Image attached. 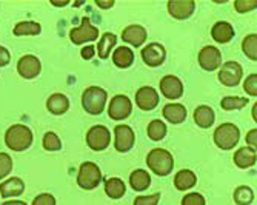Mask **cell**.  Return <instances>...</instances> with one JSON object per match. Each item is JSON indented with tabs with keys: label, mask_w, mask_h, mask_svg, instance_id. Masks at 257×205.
I'll return each instance as SVG.
<instances>
[{
	"label": "cell",
	"mask_w": 257,
	"mask_h": 205,
	"mask_svg": "<svg viewBox=\"0 0 257 205\" xmlns=\"http://www.w3.org/2000/svg\"><path fill=\"white\" fill-rule=\"evenodd\" d=\"M34 136L33 131L22 124H14L11 125L7 133H5V144L8 145V148L14 150V151H25L33 145Z\"/></svg>",
	"instance_id": "obj_1"
},
{
	"label": "cell",
	"mask_w": 257,
	"mask_h": 205,
	"mask_svg": "<svg viewBox=\"0 0 257 205\" xmlns=\"http://www.w3.org/2000/svg\"><path fill=\"white\" fill-rule=\"evenodd\" d=\"M108 93L100 86H88L82 94V107L92 116H99L105 110Z\"/></svg>",
	"instance_id": "obj_2"
},
{
	"label": "cell",
	"mask_w": 257,
	"mask_h": 205,
	"mask_svg": "<svg viewBox=\"0 0 257 205\" xmlns=\"http://www.w3.org/2000/svg\"><path fill=\"white\" fill-rule=\"evenodd\" d=\"M147 164L157 176H168L174 168V157L168 150L154 148L147 156Z\"/></svg>",
	"instance_id": "obj_3"
},
{
	"label": "cell",
	"mask_w": 257,
	"mask_h": 205,
	"mask_svg": "<svg viewBox=\"0 0 257 205\" xmlns=\"http://www.w3.org/2000/svg\"><path fill=\"white\" fill-rule=\"evenodd\" d=\"M240 141V131L234 124H222L214 131V144L220 150H232Z\"/></svg>",
	"instance_id": "obj_4"
},
{
	"label": "cell",
	"mask_w": 257,
	"mask_h": 205,
	"mask_svg": "<svg viewBox=\"0 0 257 205\" xmlns=\"http://www.w3.org/2000/svg\"><path fill=\"white\" fill-rule=\"evenodd\" d=\"M102 182V171L94 162H83L77 173V185L83 190H94Z\"/></svg>",
	"instance_id": "obj_5"
},
{
	"label": "cell",
	"mask_w": 257,
	"mask_h": 205,
	"mask_svg": "<svg viewBox=\"0 0 257 205\" xmlns=\"http://www.w3.org/2000/svg\"><path fill=\"white\" fill-rule=\"evenodd\" d=\"M242 65L236 60H228L225 63L220 65V70H219V82L225 86H237L242 80Z\"/></svg>",
	"instance_id": "obj_6"
},
{
	"label": "cell",
	"mask_w": 257,
	"mask_h": 205,
	"mask_svg": "<svg viewBox=\"0 0 257 205\" xmlns=\"http://www.w3.org/2000/svg\"><path fill=\"white\" fill-rule=\"evenodd\" d=\"M69 39L74 45H82L86 42H92L99 39V30L97 27H94L91 24V20L88 17H83L80 25L73 28L69 31Z\"/></svg>",
	"instance_id": "obj_7"
},
{
	"label": "cell",
	"mask_w": 257,
	"mask_h": 205,
	"mask_svg": "<svg viewBox=\"0 0 257 205\" xmlns=\"http://www.w3.org/2000/svg\"><path fill=\"white\" fill-rule=\"evenodd\" d=\"M86 144L92 151H102L111 144L109 130L103 125H94L86 133Z\"/></svg>",
	"instance_id": "obj_8"
},
{
	"label": "cell",
	"mask_w": 257,
	"mask_h": 205,
	"mask_svg": "<svg viewBox=\"0 0 257 205\" xmlns=\"http://www.w3.org/2000/svg\"><path fill=\"white\" fill-rule=\"evenodd\" d=\"M131 113H133V104L131 99H128L125 94H117L111 99L108 107V116L112 121H125L126 118H130Z\"/></svg>",
	"instance_id": "obj_9"
},
{
	"label": "cell",
	"mask_w": 257,
	"mask_h": 205,
	"mask_svg": "<svg viewBox=\"0 0 257 205\" xmlns=\"http://www.w3.org/2000/svg\"><path fill=\"white\" fill-rule=\"evenodd\" d=\"M199 65L205 71H216L222 65V53L213 45H208L199 53Z\"/></svg>",
	"instance_id": "obj_10"
},
{
	"label": "cell",
	"mask_w": 257,
	"mask_h": 205,
	"mask_svg": "<svg viewBox=\"0 0 257 205\" xmlns=\"http://www.w3.org/2000/svg\"><path fill=\"white\" fill-rule=\"evenodd\" d=\"M17 71L23 79H36L42 71V63L36 56L27 54V56H23V57L19 59Z\"/></svg>",
	"instance_id": "obj_11"
},
{
	"label": "cell",
	"mask_w": 257,
	"mask_h": 205,
	"mask_svg": "<svg viewBox=\"0 0 257 205\" xmlns=\"http://www.w3.org/2000/svg\"><path fill=\"white\" fill-rule=\"evenodd\" d=\"M114 147L119 153H126L133 148L134 141H136V136L134 131L131 130V127L128 125H117L114 128Z\"/></svg>",
	"instance_id": "obj_12"
},
{
	"label": "cell",
	"mask_w": 257,
	"mask_h": 205,
	"mask_svg": "<svg viewBox=\"0 0 257 205\" xmlns=\"http://www.w3.org/2000/svg\"><path fill=\"white\" fill-rule=\"evenodd\" d=\"M142 59L148 66H160L167 59V50L160 43H148L142 50Z\"/></svg>",
	"instance_id": "obj_13"
},
{
	"label": "cell",
	"mask_w": 257,
	"mask_h": 205,
	"mask_svg": "<svg viewBox=\"0 0 257 205\" xmlns=\"http://www.w3.org/2000/svg\"><path fill=\"white\" fill-rule=\"evenodd\" d=\"M159 93L153 86H142L136 93V104L140 110L151 111L159 105Z\"/></svg>",
	"instance_id": "obj_14"
},
{
	"label": "cell",
	"mask_w": 257,
	"mask_h": 205,
	"mask_svg": "<svg viewBox=\"0 0 257 205\" xmlns=\"http://www.w3.org/2000/svg\"><path fill=\"white\" fill-rule=\"evenodd\" d=\"M160 91L167 99H180L183 94V83L176 76H165L160 80Z\"/></svg>",
	"instance_id": "obj_15"
},
{
	"label": "cell",
	"mask_w": 257,
	"mask_h": 205,
	"mask_svg": "<svg viewBox=\"0 0 257 205\" xmlns=\"http://www.w3.org/2000/svg\"><path fill=\"white\" fill-rule=\"evenodd\" d=\"M194 10H196L194 0H171V2H168V13L177 20H185L191 17Z\"/></svg>",
	"instance_id": "obj_16"
},
{
	"label": "cell",
	"mask_w": 257,
	"mask_h": 205,
	"mask_svg": "<svg viewBox=\"0 0 257 205\" xmlns=\"http://www.w3.org/2000/svg\"><path fill=\"white\" fill-rule=\"evenodd\" d=\"M122 40L139 48L147 40V30L140 25H130L122 31Z\"/></svg>",
	"instance_id": "obj_17"
},
{
	"label": "cell",
	"mask_w": 257,
	"mask_h": 205,
	"mask_svg": "<svg viewBox=\"0 0 257 205\" xmlns=\"http://www.w3.org/2000/svg\"><path fill=\"white\" fill-rule=\"evenodd\" d=\"M46 108L54 116H62L69 110V99L62 93H54L46 100Z\"/></svg>",
	"instance_id": "obj_18"
},
{
	"label": "cell",
	"mask_w": 257,
	"mask_h": 205,
	"mask_svg": "<svg viewBox=\"0 0 257 205\" xmlns=\"http://www.w3.org/2000/svg\"><path fill=\"white\" fill-rule=\"evenodd\" d=\"M163 118H165L170 124H182L186 119V108L182 104H168L163 107L162 111Z\"/></svg>",
	"instance_id": "obj_19"
},
{
	"label": "cell",
	"mask_w": 257,
	"mask_h": 205,
	"mask_svg": "<svg viewBox=\"0 0 257 205\" xmlns=\"http://www.w3.org/2000/svg\"><path fill=\"white\" fill-rule=\"evenodd\" d=\"M216 119L214 110L208 105H199L194 111V122L200 127V128H209L213 127Z\"/></svg>",
	"instance_id": "obj_20"
},
{
	"label": "cell",
	"mask_w": 257,
	"mask_h": 205,
	"mask_svg": "<svg viewBox=\"0 0 257 205\" xmlns=\"http://www.w3.org/2000/svg\"><path fill=\"white\" fill-rule=\"evenodd\" d=\"M232 161H234V164L242 170L249 168V167L255 165V150L249 148V147H242L234 153Z\"/></svg>",
	"instance_id": "obj_21"
},
{
	"label": "cell",
	"mask_w": 257,
	"mask_h": 205,
	"mask_svg": "<svg viewBox=\"0 0 257 205\" xmlns=\"http://www.w3.org/2000/svg\"><path fill=\"white\" fill-rule=\"evenodd\" d=\"M211 37L217 43H228L232 37H234V28L228 22H217L211 28Z\"/></svg>",
	"instance_id": "obj_22"
},
{
	"label": "cell",
	"mask_w": 257,
	"mask_h": 205,
	"mask_svg": "<svg viewBox=\"0 0 257 205\" xmlns=\"http://www.w3.org/2000/svg\"><path fill=\"white\" fill-rule=\"evenodd\" d=\"M130 185L133 190L136 191H144L151 185V176L148 171L142 170V168H137L131 173L130 176Z\"/></svg>",
	"instance_id": "obj_23"
},
{
	"label": "cell",
	"mask_w": 257,
	"mask_h": 205,
	"mask_svg": "<svg viewBox=\"0 0 257 205\" xmlns=\"http://www.w3.org/2000/svg\"><path fill=\"white\" fill-rule=\"evenodd\" d=\"M25 190V184L23 180L19 177H10L8 180H5L2 185H0V194L2 197H14V196H20Z\"/></svg>",
	"instance_id": "obj_24"
},
{
	"label": "cell",
	"mask_w": 257,
	"mask_h": 205,
	"mask_svg": "<svg viewBox=\"0 0 257 205\" xmlns=\"http://www.w3.org/2000/svg\"><path fill=\"white\" fill-rule=\"evenodd\" d=\"M197 177L191 170H180L176 176H174V185L177 190L185 191V190H190L196 185Z\"/></svg>",
	"instance_id": "obj_25"
},
{
	"label": "cell",
	"mask_w": 257,
	"mask_h": 205,
	"mask_svg": "<svg viewBox=\"0 0 257 205\" xmlns=\"http://www.w3.org/2000/svg\"><path fill=\"white\" fill-rule=\"evenodd\" d=\"M115 43H117V36L112 34V33H105L99 39L96 51H97V54H99V57L102 60L109 57V53H111V50H112V47H114Z\"/></svg>",
	"instance_id": "obj_26"
},
{
	"label": "cell",
	"mask_w": 257,
	"mask_h": 205,
	"mask_svg": "<svg viewBox=\"0 0 257 205\" xmlns=\"http://www.w3.org/2000/svg\"><path fill=\"white\" fill-rule=\"evenodd\" d=\"M112 62L117 68H130L134 62V53L128 47H119L114 50Z\"/></svg>",
	"instance_id": "obj_27"
},
{
	"label": "cell",
	"mask_w": 257,
	"mask_h": 205,
	"mask_svg": "<svg viewBox=\"0 0 257 205\" xmlns=\"http://www.w3.org/2000/svg\"><path fill=\"white\" fill-rule=\"evenodd\" d=\"M126 191V187L123 184V180L119 177H109L105 180V193L111 197V199H120L123 197Z\"/></svg>",
	"instance_id": "obj_28"
},
{
	"label": "cell",
	"mask_w": 257,
	"mask_h": 205,
	"mask_svg": "<svg viewBox=\"0 0 257 205\" xmlns=\"http://www.w3.org/2000/svg\"><path fill=\"white\" fill-rule=\"evenodd\" d=\"M42 27L37 24V22H19V24L14 27L13 33L14 36H37L40 34Z\"/></svg>",
	"instance_id": "obj_29"
},
{
	"label": "cell",
	"mask_w": 257,
	"mask_h": 205,
	"mask_svg": "<svg viewBox=\"0 0 257 205\" xmlns=\"http://www.w3.org/2000/svg\"><path fill=\"white\" fill-rule=\"evenodd\" d=\"M148 136L151 141H162L167 136V124H163L162 121L156 119L148 125Z\"/></svg>",
	"instance_id": "obj_30"
},
{
	"label": "cell",
	"mask_w": 257,
	"mask_h": 205,
	"mask_svg": "<svg viewBox=\"0 0 257 205\" xmlns=\"http://www.w3.org/2000/svg\"><path fill=\"white\" fill-rule=\"evenodd\" d=\"M242 50L251 60H257V34H248L242 42Z\"/></svg>",
	"instance_id": "obj_31"
},
{
	"label": "cell",
	"mask_w": 257,
	"mask_h": 205,
	"mask_svg": "<svg viewBox=\"0 0 257 205\" xmlns=\"http://www.w3.org/2000/svg\"><path fill=\"white\" fill-rule=\"evenodd\" d=\"M248 105V99L245 97H239V96H226L222 99L220 102V107L226 111H231V110H242L243 107Z\"/></svg>",
	"instance_id": "obj_32"
},
{
	"label": "cell",
	"mask_w": 257,
	"mask_h": 205,
	"mask_svg": "<svg viewBox=\"0 0 257 205\" xmlns=\"http://www.w3.org/2000/svg\"><path fill=\"white\" fill-rule=\"evenodd\" d=\"M254 200V191L246 187V185H242V187H237L236 191H234V202L237 205H249L252 203Z\"/></svg>",
	"instance_id": "obj_33"
},
{
	"label": "cell",
	"mask_w": 257,
	"mask_h": 205,
	"mask_svg": "<svg viewBox=\"0 0 257 205\" xmlns=\"http://www.w3.org/2000/svg\"><path fill=\"white\" fill-rule=\"evenodd\" d=\"M43 148L46 151H59L62 148V142L59 139V136L53 131L45 133L43 136Z\"/></svg>",
	"instance_id": "obj_34"
},
{
	"label": "cell",
	"mask_w": 257,
	"mask_h": 205,
	"mask_svg": "<svg viewBox=\"0 0 257 205\" xmlns=\"http://www.w3.org/2000/svg\"><path fill=\"white\" fill-rule=\"evenodd\" d=\"M13 170V159L7 153H0V180Z\"/></svg>",
	"instance_id": "obj_35"
},
{
	"label": "cell",
	"mask_w": 257,
	"mask_h": 205,
	"mask_svg": "<svg viewBox=\"0 0 257 205\" xmlns=\"http://www.w3.org/2000/svg\"><path fill=\"white\" fill-rule=\"evenodd\" d=\"M243 89L246 93L251 96V97H255L257 96V74H249L245 82H243Z\"/></svg>",
	"instance_id": "obj_36"
},
{
	"label": "cell",
	"mask_w": 257,
	"mask_h": 205,
	"mask_svg": "<svg viewBox=\"0 0 257 205\" xmlns=\"http://www.w3.org/2000/svg\"><path fill=\"white\" fill-rule=\"evenodd\" d=\"M257 2L255 0H236L234 2V8L237 10V13L243 14V13H249L251 10H255Z\"/></svg>",
	"instance_id": "obj_37"
},
{
	"label": "cell",
	"mask_w": 257,
	"mask_h": 205,
	"mask_svg": "<svg viewBox=\"0 0 257 205\" xmlns=\"http://www.w3.org/2000/svg\"><path fill=\"white\" fill-rule=\"evenodd\" d=\"M182 205H205V197L200 193H188L182 199Z\"/></svg>",
	"instance_id": "obj_38"
},
{
	"label": "cell",
	"mask_w": 257,
	"mask_h": 205,
	"mask_svg": "<svg viewBox=\"0 0 257 205\" xmlns=\"http://www.w3.org/2000/svg\"><path fill=\"white\" fill-rule=\"evenodd\" d=\"M160 199V193L150 194V196H137L134 199V205H157Z\"/></svg>",
	"instance_id": "obj_39"
},
{
	"label": "cell",
	"mask_w": 257,
	"mask_h": 205,
	"mask_svg": "<svg viewBox=\"0 0 257 205\" xmlns=\"http://www.w3.org/2000/svg\"><path fill=\"white\" fill-rule=\"evenodd\" d=\"M33 205H56V197L50 193H42L33 200Z\"/></svg>",
	"instance_id": "obj_40"
},
{
	"label": "cell",
	"mask_w": 257,
	"mask_h": 205,
	"mask_svg": "<svg viewBox=\"0 0 257 205\" xmlns=\"http://www.w3.org/2000/svg\"><path fill=\"white\" fill-rule=\"evenodd\" d=\"M10 60H11L10 51L5 47H2V45H0V66H7L10 63Z\"/></svg>",
	"instance_id": "obj_41"
},
{
	"label": "cell",
	"mask_w": 257,
	"mask_h": 205,
	"mask_svg": "<svg viewBox=\"0 0 257 205\" xmlns=\"http://www.w3.org/2000/svg\"><path fill=\"white\" fill-rule=\"evenodd\" d=\"M94 54H96V48L92 47V45H88V47L82 48V51H80V56L85 60H91L92 57H94Z\"/></svg>",
	"instance_id": "obj_42"
},
{
	"label": "cell",
	"mask_w": 257,
	"mask_h": 205,
	"mask_svg": "<svg viewBox=\"0 0 257 205\" xmlns=\"http://www.w3.org/2000/svg\"><path fill=\"white\" fill-rule=\"evenodd\" d=\"M246 142H248V147L249 148H254L255 150V145H257V130H249L248 134H246Z\"/></svg>",
	"instance_id": "obj_43"
},
{
	"label": "cell",
	"mask_w": 257,
	"mask_h": 205,
	"mask_svg": "<svg viewBox=\"0 0 257 205\" xmlns=\"http://www.w3.org/2000/svg\"><path fill=\"white\" fill-rule=\"evenodd\" d=\"M96 5L102 10H109L114 7V2L112 0H106V2H103V0H96Z\"/></svg>",
	"instance_id": "obj_44"
},
{
	"label": "cell",
	"mask_w": 257,
	"mask_h": 205,
	"mask_svg": "<svg viewBox=\"0 0 257 205\" xmlns=\"http://www.w3.org/2000/svg\"><path fill=\"white\" fill-rule=\"evenodd\" d=\"M2 205H27V202H23V200H7Z\"/></svg>",
	"instance_id": "obj_45"
},
{
	"label": "cell",
	"mask_w": 257,
	"mask_h": 205,
	"mask_svg": "<svg viewBox=\"0 0 257 205\" xmlns=\"http://www.w3.org/2000/svg\"><path fill=\"white\" fill-rule=\"evenodd\" d=\"M51 5H54V7H66V5H69V2H51Z\"/></svg>",
	"instance_id": "obj_46"
},
{
	"label": "cell",
	"mask_w": 257,
	"mask_h": 205,
	"mask_svg": "<svg viewBox=\"0 0 257 205\" xmlns=\"http://www.w3.org/2000/svg\"><path fill=\"white\" fill-rule=\"evenodd\" d=\"M255 110H257V105L254 104V108H252V118H254V121H255Z\"/></svg>",
	"instance_id": "obj_47"
}]
</instances>
